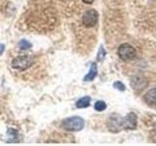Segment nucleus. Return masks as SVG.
Returning a JSON list of instances; mask_svg holds the SVG:
<instances>
[{"instance_id": "obj_9", "label": "nucleus", "mask_w": 156, "mask_h": 146, "mask_svg": "<svg viewBox=\"0 0 156 146\" xmlns=\"http://www.w3.org/2000/svg\"><path fill=\"white\" fill-rule=\"evenodd\" d=\"M91 102V97L90 96H84L80 99L79 100H77L76 102V107L77 108H86L90 105Z\"/></svg>"}, {"instance_id": "obj_6", "label": "nucleus", "mask_w": 156, "mask_h": 146, "mask_svg": "<svg viewBox=\"0 0 156 146\" xmlns=\"http://www.w3.org/2000/svg\"><path fill=\"white\" fill-rule=\"evenodd\" d=\"M131 85H132V87H133V89L135 91L140 92L141 90H144V88L146 86V81L144 79V78L136 76V77L132 78Z\"/></svg>"}, {"instance_id": "obj_7", "label": "nucleus", "mask_w": 156, "mask_h": 146, "mask_svg": "<svg viewBox=\"0 0 156 146\" xmlns=\"http://www.w3.org/2000/svg\"><path fill=\"white\" fill-rule=\"evenodd\" d=\"M144 100L149 105L156 104V88L148 91L144 96Z\"/></svg>"}, {"instance_id": "obj_13", "label": "nucleus", "mask_w": 156, "mask_h": 146, "mask_svg": "<svg viewBox=\"0 0 156 146\" xmlns=\"http://www.w3.org/2000/svg\"><path fill=\"white\" fill-rule=\"evenodd\" d=\"M113 87L115 88V89H117V90H119V91H121V92H124L125 91V86H124V84H122L121 82H115L114 84H113Z\"/></svg>"}, {"instance_id": "obj_4", "label": "nucleus", "mask_w": 156, "mask_h": 146, "mask_svg": "<svg viewBox=\"0 0 156 146\" xmlns=\"http://www.w3.org/2000/svg\"><path fill=\"white\" fill-rule=\"evenodd\" d=\"M98 19H99V14H98L96 10H88V11L83 15L82 23L86 27H93L97 24Z\"/></svg>"}, {"instance_id": "obj_11", "label": "nucleus", "mask_w": 156, "mask_h": 146, "mask_svg": "<svg viewBox=\"0 0 156 146\" xmlns=\"http://www.w3.org/2000/svg\"><path fill=\"white\" fill-rule=\"evenodd\" d=\"M106 108V104L105 101L102 100H98L95 103V109L97 111H104Z\"/></svg>"}, {"instance_id": "obj_8", "label": "nucleus", "mask_w": 156, "mask_h": 146, "mask_svg": "<svg viewBox=\"0 0 156 146\" xmlns=\"http://www.w3.org/2000/svg\"><path fill=\"white\" fill-rule=\"evenodd\" d=\"M98 75V67H97V64L95 62L92 63L91 65V68H90V71L89 73L84 77V80L85 82H88V81H93L96 78V76Z\"/></svg>"}, {"instance_id": "obj_3", "label": "nucleus", "mask_w": 156, "mask_h": 146, "mask_svg": "<svg viewBox=\"0 0 156 146\" xmlns=\"http://www.w3.org/2000/svg\"><path fill=\"white\" fill-rule=\"evenodd\" d=\"M118 56L123 61H131L136 57V49L130 44H122L118 49Z\"/></svg>"}, {"instance_id": "obj_5", "label": "nucleus", "mask_w": 156, "mask_h": 146, "mask_svg": "<svg viewBox=\"0 0 156 146\" xmlns=\"http://www.w3.org/2000/svg\"><path fill=\"white\" fill-rule=\"evenodd\" d=\"M136 127V116L135 113H129L125 118L121 119V129L134 130Z\"/></svg>"}, {"instance_id": "obj_2", "label": "nucleus", "mask_w": 156, "mask_h": 146, "mask_svg": "<svg viewBox=\"0 0 156 146\" xmlns=\"http://www.w3.org/2000/svg\"><path fill=\"white\" fill-rule=\"evenodd\" d=\"M33 64V58L29 56H21L14 58L11 62L13 68L17 70H26Z\"/></svg>"}, {"instance_id": "obj_12", "label": "nucleus", "mask_w": 156, "mask_h": 146, "mask_svg": "<svg viewBox=\"0 0 156 146\" xmlns=\"http://www.w3.org/2000/svg\"><path fill=\"white\" fill-rule=\"evenodd\" d=\"M106 55V53H105V50L104 49V47L101 46L100 49H99V53H98V61H104V58Z\"/></svg>"}, {"instance_id": "obj_10", "label": "nucleus", "mask_w": 156, "mask_h": 146, "mask_svg": "<svg viewBox=\"0 0 156 146\" xmlns=\"http://www.w3.org/2000/svg\"><path fill=\"white\" fill-rule=\"evenodd\" d=\"M18 46L21 50H27V49H30L32 47V44L27 40H22L19 42Z\"/></svg>"}, {"instance_id": "obj_1", "label": "nucleus", "mask_w": 156, "mask_h": 146, "mask_svg": "<svg viewBox=\"0 0 156 146\" xmlns=\"http://www.w3.org/2000/svg\"><path fill=\"white\" fill-rule=\"evenodd\" d=\"M62 126L63 129L68 131H79L84 128L85 122L81 117L74 116L63 120Z\"/></svg>"}, {"instance_id": "obj_14", "label": "nucleus", "mask_w": 156, "mask_h": 146, "mask_svg": "<svg viewBox=\"0 0 156 146\" xmlns=\"http://www.w3.org/2000/svg\"><path fill=\"white\" fill-rule=\"evenodd\" d=\"M4 49H5V45L0 44V55H2V54L4 53Z\"/></svg>"}, {"instance_id": "obj_15", "label": "nucleus", "mask_w": 156, "mask_h": 146, "mask_svg": "<svg viewBox=\"0 0 156 146\" xmlns=\"http://www.w3.org/2000/svg\"><path fill=\"white\" fill-rule=\"evenodd\" d=\"M82 1L86 4H92L93 2H94V0H82Z\"/></svg>"}]
</instances>
